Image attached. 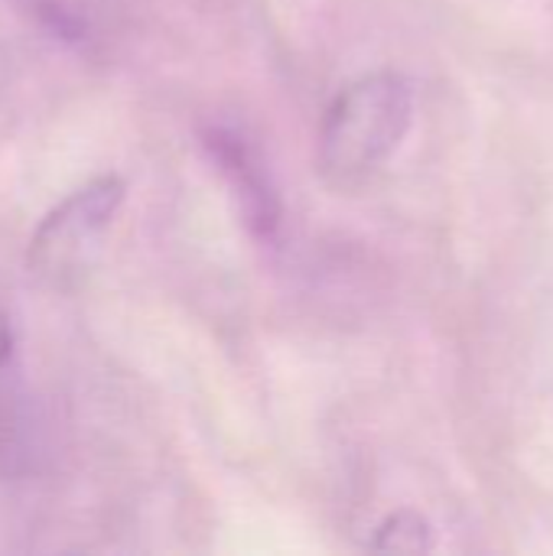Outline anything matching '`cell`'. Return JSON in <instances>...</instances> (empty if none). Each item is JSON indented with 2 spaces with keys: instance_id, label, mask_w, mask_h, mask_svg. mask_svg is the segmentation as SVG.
<instances>
[{
  "instance_id": "7",
  "label": "cell",
  "mask_w": 553,
  "mask_h": 556,
  "mask_svg": "<svg viewBox=\"0 0 553 556\" xmlns=\"http://www.w3.org/2000/svg\"><path fill=\"white\" fill-rule=\"evenodd\" d=\"M7 85H10V55H7V49L0 46V101H3V94H7Z\"/></svg>"
},
{
  "instance_id": "3",
  "label": "cell",
  "mask_w": 553,
  "mask_h": 556,
  "mask_svg": "<svg viewBox=\"0 0 553 556\" xmlns=\"http://www.w3.org/2000/svg\"><path fill=\"white\" fill-rule=\"evenodd\" d=\"M36 466V410L23 381L10 313L0 306V479H23Z\"/></svg>"
},
{
  "instance_id": "4",
  "label": "cell",
  "mask_w": 553,
  "mask_h": 556,
  "mask_svg": "<svg viewBox=\"0 0 553 556\" xmlns=\"http://www.w3.org/2000/svg\"><path fill=\"white\" fill-rule=\"evenodd\" d=\"M202 143H205L209 156L215 160V166L222 169V176L228 179L248 228L257 238H271L280 225V199H277V189L271 186L267 169L261 166L254 147L235 127H222V124L209 127L202 134Z\"/></svg>"
},
{
  "instance_id": "5",
  "label": "cell",
  "mask_w": 553,
  "mask_h": 556,
  "mask_svg": "<svg viewBox=\"0 0 553 556\" xmlns=\"http://www.w3.org/2000/svg\"><path fill=\"white\" fill-rule=\"evenodd\" d=\"M39 33L68 46L91 49L101 39V0H10Z\"/></svg>"
},
{
  "instance_id": "6",
  "label": "cell",
  "mask_w": 553,
  "mask_h": 556,
  "mask_svg": "<svg viewBox=\"0 0 553 556\" xmlns=\"http://www.w3.org/2000/svg\"><path fill=\"white\" fill-rule=\"evenodd\" d=\"M375 547L378 551H404V554L430 551V525L414 511H401L378 528Z\"/></svg>"
},
{
  "instance_id": "2",
  "label": "cell",
  "mask_w": 553,
  "mask_h": 556,
  "mask_svg": "<svg viewBox=\"0 0 553 556\" xmlns=\"http://www.w3.org/2000/svg\"><path fill=\"white\" fill-rule=\"evenodd\" d=\"M124 179L98 176L52 205L36 225L26 267L49 290H72L91 267L117 208L124 205Z\"/></svg>"
},
{
  "instance_id": "1",
  "label": "cell",
  "mask_w": 553,
  "mask_h": 556,
  "mask_svg": "<svg viewBox=\"0 0 553 556\" xmlns=\"http://www.w3.org/2000/svg\"><path fill=\"white\" fill-rule=\"evenodd\" d=\"M414 117L411 85L394 72H375L329 104L319 127V173L332 186H359L404 143Z\"/></svg>"
}]
</instances>
